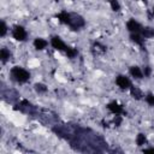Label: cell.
I'll use <instances>...</instances> for the list:
<instances>
[{
  "mask_svg": "<svg viewBox=\"0 0 154 154\" xmlns=\"http://www.w3.org/2000/svg\"><path fill=\"white\" fill-rule=\"evenodd\" d=\"M11 77L18 83H25L30 78V73L20 66H14L11 69Z\"/></svg>",
  "mask_w": 154,
  "mask_h": 154,
  "instance_id": "1",
  "label": "cell"
},
{
  "mask_svg": "<svg viewBox=\"0 0 154 154\" xmlns=\"http://www.w3.org/2000/svg\"><path fill=\"white\" fill-rule=\"evenodd\" d=\"M85 24V20L83 19L82 16L79 14H76V13H71V22H70V26L76 30V29H79L82 26H84Z\"/></svg>",
  "mask_w": 154,
  "mask_h": 154,
  "instance_id": "2",
  "label": "cell"
},
{
  "mask_svg": "<svg viewBox=\"0 0 154 154\" xmlns=\"http://www.w3.org/2000/svg\"><path fill=\"white\" fill-rule=\"evenodd\" d=\"M12 36L17 41H25L26 40V31L22 25H16L12 30Z\"/></svg>",
  "mask_w": 154,
  "mask_h": 154,
  "instance_id": "3",
  "label": "cell"
},
{
  "mask_svg": "<svg viewBox=\"0 0 154 154\" xmlns=\"http://www.w3.org/2000/svg\"><path fill=\"white\" fill-rule=\"evenodd\" d=\"M126 28L132 34H140L141 30H142V25L140 23H137L135 19H130L128 23H126Z\"/></svg>",
  "mask_w": 154,
  "mask_h": 154,
  "instance_id": "4",
  "label": "cell"
},
{
  "mask_svg": "<svg viewBox=\"0 0 154 154\" xmlns=\"http://www.w3.org/2000/svg\"><path fill=\"white\" fill-rule=\"evenodd\" d=\"M116 83H117V85H118L120 89H128V88L131 87L130 79H129L126 76H123V75H119V76L116 78Z\"/></svg>",
  "mask_w": 154,
  "mask_h": 154,
  "instance_id": "5",
  "label": "cell"
},
{
  "mask_svg": "<svg viewBox=\"0 0 154 154\" xmlns=\"http://www.w3.org/2000/svg\"><path fill=\"white\" fill-rule=\"evenodd\" d=\"M51 45L55 48V49H58V51H64L65 52V49H66V45L64 43V41L59 37V36H53L52 37V40H51Z\"/></svg>",
  "mask_w": 154,
  "mask_h": 154,
  "instance_id": "6",
  "label": "cell"
},
{
  "mask_svg": "<svg viewBox=\"0 0 154 154\" xmlns=\"http://www.w3.org/2000/svg\"><path fill=\"white\" fill-rule=\"evenodd\" d=\"M107 108H108V111H111V112L114 113V114H122V113H124L123 107H122L118 102H116V101L109 102V103L107 105Z\"/></svg>",
  "mask_w": 154,
  "mask_h": 154,
  "instance_id": "7",
  "label": "cell"
},
{
  "mask_svg": "<svg viewBox=\"0 0 154 154\" xmlns=\"http://www.w3.org/2000/svg\"><path fill=\"white\" fill-rule=\"evenodd\" d=\"M57 18H58L61 23L70 25V22H71V13H67L66 11H63V12H60V13L57 14Z\"/></svg>",
  "mask_w": 154,
  "mask_h": 154,
  "instance_id": "8",
  "label": "cell"
},
{
  "mask_svg": "<svg viewBox=\"0 0 154 154\" xmlns=\"http://www.w3.org/2000/svg\"><path fill=\"white\" fill-rule=\"evenodd\" d=\"M130 38H131V41L132 42H135L136 45H138V46H141L142 48H143V46H144V38L142 37V35H140V34H130Z\"/></svg>",
  "mask_w": 154,
  "mask_h": 154,
  "instance_id": "9",
  "label": "cell"
},
{
  "mask_svg": "<svg viewBox=\"0 0 154 154\" xmlns=\"http://www.w3.org/2000/svg\"><path fill=\"white\" fill-rule=\"evenodd\" d=\"M47 41L46 40H43V38H41V37H37V38H35V41H34V47L36 48V49H38V51H42V49H45L46 47H47Z\"/></svg>",
  "mask_w": 154,
  "mask_h": 154,
  "instance_id": "10",
  "label": "cell"
},
{
  "mask_svg": "<svg viewBox=\"0 0 154 154\" xmlns=\"http://www.w3.org/2000/svg\"><path fill=\"white\" fill-rule=\"evenodd\" d=\"M130 73L134 78H137V79H141L143 77V72L138 66H131L130 67Z\"/></svg>",
  "mask_w": 154,
  "mask_h": 154,
  "instance_id": "11",
  "label": "cell"
},
{
  "mask_svg": "<svg viewBox=\"0 0 154 154\" xmlns=\"http://www.w3.org/2000/svg\"><path fill=\"white\" fill-rule=\"evenodd\" d=\"M141 35H142L143 38H150V37H154V29H153V28H149V26L142 28V30H141Z\"/></svg>",
  "mask_w": 154,
  "mask_h": 154,
  "instance_id": "12",
  "label": "cell"
},
{
  "mask_svg": "<svg viewBox=\"0 0 154 154\" xmlns=\"http://www.w3.org/2000/svg\"><path fill=\"white\" fill-rule=\"evenodd\" d=\"M10 57H11V53H10V51L7 48L4 47V48L0 49V59H1L2 63H6L10 59Z\"/></svg>",
  "mask_w": 154,
  "mask_h": 154,
  "instance_id": "13",
  "label": "cell"
},
{
  "mask_svg": "<svg viewBox=\"0 0 154 154\" xmlns=\"http://www.w3.org/2000/svg\"><path fill=\"white\" fill-rule=\"evenodd\" d=\"M130 93H131V96H132L134 99H136V100H140V99L143 96L142 91H141L137 87H130Z\"/></svg>",
  "mask_w": 154,
  "mask_h": 154,
  "instance_id": "14",
  "label": "cell"
},
{
  "mask_svg": "<svg viewBox=\"0 0 154 154\" xmlns=\"http://www.w3.org/2000/svg\"><path fill=\"white\" fill-rule=\"evenodd\" d=\"M65 53H66V55L69 57V58H75L77 54H78V52H77V49H75V48H72V47H66V49H65Z\"/></svg>",
  "mask_w": 154,
  "mask_h": 154,
  "instance_id": "15",
  "label": "cell"
},
{
  "mask_svg": "<svg viewBox=\"0 0 154 154\" xmlns=\"http://www.w3.org/2000/svg\"><path fill=\"white\" fill-rule=\"evenodd\" d=\"M108 2H109V5H111V8H112L113 11L118 12V11L120 10V5H119L118 0H108Z\"/></svg>",
  "mask_w": 154,
  "mask_h": 154,
  "instance_id": "16",
  "label": "cell"
},
{
  "mask_svg": "<svg viewBox=\"0 0 154 154\" xmlns=\"http://www.w3.org/2000/svg\"><path fill=\"white\" fill-rule=\"evenodd\" d=\"M35 90L37 93H46L47 91V87L43 83H36L35 84Z\"/></svg>",
  "mask_w": 154,
  "mask_h": 154,
  "instance_id": "17",
  "label": "cell"
},
{
  "mask_svg": "<svg viewBox=\"0 0 154 154\" xmlns=\"http://www.w3.org/2000/svg\"><path fill=\"white\" fill-rule=\"evenodd\" d=\"M146 142H147L146 136H144L143 134H138V135H137V138H136V143H137V146H142V144H144Z\"/></svg>",
  "mask_w": 154,
  "mask_h": 154,
  "instance_id": "18",
  "label": "cell"
},
{
  "mask_svg": "<svg viewBox=\"0 0 154 154\" xmlns=\"http://www.w3.org/2000/svg\"><path fill=\"white\" fill-rule=\"evenodd\" d=\"M146 102L149 105V106H153L154 107V95L153 94H147V96H146Z\"/></svg>",
  "mask_w": 154,
  "mask_h": 154,
  "instance_id": "19",
  "label": "cell"
},
{
  "mask_svg": "<svg viewBox=\"0 0 154 154\" xmlns=\"http://www.w3.org/2000/svg\"><path fill=\"white\" fill-rule=\"evenodd\" d=\"M6 31H7V26H6L5 22H4V20H1V32H0V36H1V37H4V36L6 35Z\"/></svg>",
  "mask_w": 154,
  "mask_h": 154,
  "instance_id": "20",
  "label": "cell"
},
{
  "mask_svg": "<svg viewBox=\"0 0 154 154\" xmlns=\"http://www.w3.org/2000/svg\"><path fill=\"white\" fill-rule=\"evenodd\" d=\"M120 123H122V118L119 117V114H116V118H114V124L118 126Z\"/></svg>",
  "mask_w": 154,
  "mask_h": 154,
  "instance_id": "21",
  "label": "cell"
},
{
  "mask_svg": "<svg viewBox=\"0 0 154 154\" xmlns=\"http://www.w3.org/2000/svg\"><path fill=\"white\" fill-rule=\"evenodd\" d=\"M143 73H144V76H147V77H148V76L150 75V67H149V66H146V67H144Z\"/></svg>",
  "mask_w": 154,
  "mask_h": 154,
  "instance_id": "22",
  "label": "cell"
},
{
  "mask_svg": "<svg viewBox=\"0 0 154 154\" xmlns=\"http://www.w3.org/2000/svg\"><path fill=\"white\" fill-rule=\"evenodd\" d=\"M144 153H154V148H148V149H144Z\"/></svg>",
  "mask_w": 154,
  "mask_h": 154,
  "instance_id": "23",
  "label": "cell"
},
{
  "mask_svg": "<svg viewBox=\"0 0 154 154\" xmlns=\"http://www.w3.org/2000/svg\"><path fill=\"white\" fill-rule=\"evenodd\" d=\"M141 1H144V2H146V1H147V0H141Z\"/></svg>",
  "mask_w": 154,
  "mask_h": 154,
  "instance_id": "24",
  "label": "cell"
},
{
  "mask_svg": "<svg viewBox=\"0 0 154 154\" xmlns=\"http://www.w3.org/2000/svg\"><path fill=\"white\" fill-rule=\"evenodd\" d=\"M153 12H154V8H153Z\"/></svg>",
  "mask_w": 154,
  "mask_h": 154,
  "instance_id": "25",
  "label": "cell"
}]
</instances>
